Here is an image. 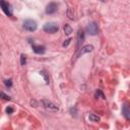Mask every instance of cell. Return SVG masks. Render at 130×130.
Instances as JSON below:
<instances>
[{"instance_id": "1", "label": "cell", "mask_w": 130, "mask_h": 130, "mask_svg": "<svg viewBox=\"0 0 130 130\" xmlns=\"http://www.w3.org/2000/svg\"><path fill=\"white\" fill-rule=\"evenodd\" d=\"M44 30L46 32H49V34H55L58 31L59 29V26L56 22H47L45 25H44Z\"/></svg>"}, {"instance_id": "14", "label": "cell", "mask_w": 130, "mask_h": 130, "mask_svg": "<svg viewBox=\"0 0 130 130\" xmlns=\"http://www.w3.org/2000/svg\"><path fill=\"white\" fill-rule=\"evenodd\" d=\"M25 62H26V59H25V55L21 54V56H20V64H21V65H25Z\"/></svg>"}, {"instance_id": "19", "label": "cell", "mask_w": 130, "mask_h": 130, "mask_svg": "<svg viewBox=\"0 0 130 130\" xmlns=\"http://www.w3.org/2000/svg\"><path fill=\"white\" fill-rule=\"evenodd\" d=\"M70 41H71V40H67V42H66V43H64V44H63V46H64V47H65V46H67V45L70 43Z\"/></svg>"}, {"instance_id": "16", "label": "cell", "mask_w": 130, "mask_h": 130, "mask_svg": "<svg viewBox=\"0 0 130 130\" xmlns=\"http://www.w3.org/2000/svg\"><path fill=\"white\" fill-rule=\"evenodd\" d=\"M12 112H13V109H12L11 107H8V108L6 109V113H7V114H11Z\"/></svg>"}, {"instance_id": "5", "label": "cell", "mask_w": 130, "mask_h": 130, "mask_svg": "<svg viewBox=\"0 0 130 130\" xmlns=\"http://www.w3.org/2000/svg\"><path fill=\"white\" fill-rule=\"evenodd\" d=\"M86 31L91 35V36H95L99 31V27H98V24L95 22H91L89 23L87 26H86Z\"/></svg>"}, {"instance_id": "8", "label": "cell", "mask_w": 130, "mask_h": 130, "mask_svg": "<svg viewBox=\"0 0 130 130\" xmlns=\"http://www.w3.org/2000/svg\"><path fill=\"white\" fill-rule=\"evenodd\" d=\"M32 50L35 53L37 54H43L45 53V48L43 46H37V45H32Z\"/></svg>"}, {"instance_id": "7", "label": "cell", "mask_w": 130, "mask_h": 130, "mask_svg": "<svg viewBox=\"0 0 130 130\" xmlns=\"http://www.w3.org/2000/svg\"><path fill=\"white\" fill-rule=\"evenodd\" d=\"M92 50H93V46H91V45H86V46H84V47H82V48L80 49L78 55L80 56V55H83V54H85V53H89V52H91Z\"/></svg>"}, {"instance_id": "17", "label": "cell", "mask_w": 130, "mask_h": 130, "mask_svg": "<svg viewBox=\"0 0 130 130\" xmlns=\"http://www.w3.org/2000/svg\"><path fill=\"white\" fill-rule=\"evenodd\" d=\"M1 98H4L5 100H10V98H9V96L5 95V94H4V93H2V92H0V99H1Z\"/></svg>"}, {"instance_id": "3", "label": "cell", "mask_w": 130, "mask_h": 130, "mask_svg": "<svg viewBox=\"0 0 130 130\" xmlns=\"http://www.w3.org/2000/svg\"><path fill=\"white\" fill-rule=\"evenodd\" d=\"M23 27L28 31H34L37 29V22L32 19H26L23 22Z\"/></svg>"}, {"instance_id": "10", "label": "cell", "mask_w": 130, "mask_h": 130, "mask_svg": "<svg viewBox=\"0 0 130 130\" xmlns=\"http://www.w3.org/2000/svg\"><path fill=\"white\" fill-rule=\"evenodd\" d=\"M77 40H78V45L80 44V43H82L83 42V40H84V32H83V30H79L78 31V37H77Z\"/></svg>"}, {"instance_id": "4", "label": "cell", "mask_w": 130, "mask_h": 130, "mask_svg": "<svg viewBox=\"0 0 130 130\" xmlns=\"http://www.w3.org/2000/svg\"><path fill=\"white\" fill-rule=\"evenodd\" d=\"M0 6H1L2 10L5 12V14H7L8 16L12 15V10H11V7L8 2H6L4 0H0Z\"/></svg>"}, {"instance_id": "12", "label": "cell", "mask_w": 130, "mask_h": 130, "mask_svg": "<svg viewBox=\"0 0 130 130\" xmlns=\"http://www.w3.org/2000/svg\"><path fill=\"white\" fill-rule=\"evenodd\" d=\"M64 31H65V34H66V35H70V34L72 32V28L70 27V25L66 24V25L64 26Z\"/></svg>"}, {"instance_id": "11", "label": "cell", "mask_w": 130, "mask_h": 130, "mask_svg": "<svg viewBox=\"0 0 130 130\" xmlns=\"http://www.w3.org/2000/svg\"><path fill=\"white\" fill-rule=\"evenodd\" d=\"M88 119H89V121H91V122H99V121H100V117L96 116V115H94V114H89Z\"/></svg>"}, {"instance_id": "9", "label": "cell", "mask_w": 130, "mask_h": 130, "mask_svg": "<svg viewBox=\"0 0 130 130\" xmlns=\"http://www.w3.org/2000/svg\"><path fill=\"white\" fill-rule=\"evenodd\" d=\"M122 112H123V114H124V116H125V118H126V119H129V118H130V112H129V108H128V106H127L126 104L123 106Z\"/></svg>"}, {"instance_id": "15", "label": "cell", "mask_w": 130, "mask_h": 130, "mask_svg": "<svg viewBox=\"0 0 130 130\" xmlns=\"http://www.w3.org/2000/svg\"><path fill=\"white\" fill-rule=\"evenodd\" d=\"M4 83H5V85H6V86H8V87H10V86L12 85L11 79H7V80H5V81H4Z\"/></svg>"}, {"instance_id": "6", "label": "cell", "mask_w": 130, "mask_h": 130, "mask_svg": "<svg viewBox=\"0 0 130 130\" xmlns=\"http://www.w3.org/2000/svg\"><path fill=\"white\" fill-rule=\"evenodd\" d=\"M57 8H58L57 4L54 3V2H51V3H49V4L47 5V7H46V12H47L48 14H53V13H55V12L57 11Z\"/></svg>"}, {"instance_id": "13", "label": "cell", "mask_w": 130, "mask_h": 130, "mask_svg": "<svg viewBox=\"0 0 130 130\" xmlns=\"http://www.w3.org/2000/svg\"><path fill=\"white\" fill-rule=\"evenodd\" d=\"M40 73H41V75H43V77H44V79H45L46 83H47V84H49V77H48V75L46 74V72H45V71H41Z\"/></svg>"}, {"instance_id": "18", "label": "cell", "mask_w": 130, "mask_h": 130, "mask_svg": "<svg viewBox=\"0 0 130 130\" xmlns=\"http://www.w3.org/2000/svg\"><path fill=\"white\" fill-rule=\"evenodd\" d=\"M30 105H31L32 107H37V105H38V104H37V102H36L35 100H32V101L30 102Z\"/></svg>"}, {"instance_id": "2", "label": "cell", "mask_w": 130, "mask_h": 130, "mask_svg": "<svg viewBox=\"0 0 130 130\" xmlns=\"http://www.w3.org/2000/svg\"><path fill=\"white\" fill-rule=\"evenodd\" d=\"M41 104H42L43 107H44L46 110H48V111H51V112H57V111H58V107H57L54 103H52V102H50V101H48V100H43V101L41 102Z\"/></svg>"}]
</instances>
